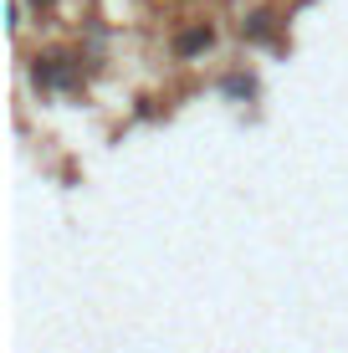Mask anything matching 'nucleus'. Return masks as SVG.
<instances>
[{"mask_svg": "<svg viewBox=\"0 0 348 353\" xmlns=\"http://www.w3.org/2000/svg\"><path fill=\"white\" fill-rule=\"evenodd\" d=\"M200 46H210V31L205 26H195V31L179 36V52H200Z\"/></svg>", "mask_w": 348, "mask_h": 353, "instance_id": "1", "label": "nucleus"}]
</instances>
